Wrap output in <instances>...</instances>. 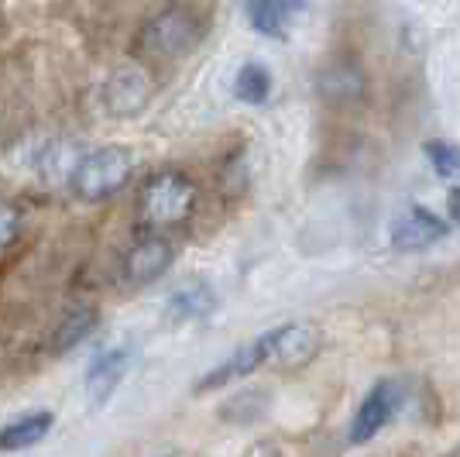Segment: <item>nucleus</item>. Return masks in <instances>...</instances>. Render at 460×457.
Wrapping results in <instances>:
<instances>
[{
  "mask_svg": "<svg viewBox=\"0 0 460 457\" xmlns=\"http://www.w3.org/2000/svg\"><path fill=\"white\" fill-rule=\"evenodd\" d=\"M196 210V186L190 175L162 169L145 179L137 196V220L148 230H165L186 224Z\"/></svg>",
  "mask_w": 460,
  "mask_h": 457,
  "instance_id": "nucleus-1",
  "label": "nucleus"
},
{
  "mask_svg": "<svg viewBox=\"0 0 460 457\" xmlns=\"http://www.w3.org/2000/svg\"><path fill=\"white\" fill-rule=\"evenodd\" d=\"M148 100H152V79L137 62L117 66L103 83V107H107V114L120 117V121L141 114L148 107Z\"/></svg>",
  "mask_w": 460,
  "mask_h": 457,
  "instance_id": "nucleus-4",
  "label": "nucleus"
},
{
  "mask_svg": "<svg viewBox=\"0 0 460 457\" xmlns=\"http://www.w3.org/2000/svg\"><path fill=\"white\" fill-rule=\"evenodd\" d=\"M447 210H450V217H454V224H460V186L447 193Z\"/></svg>",
  "mask_w": 460,
  "mask_h": 457,
  "instance_id": "nucleus-19",
  "label": "nucleus"
},
{
  "mask_svg": "<svg viewBox=\"0 0 460 457\" xmlns=\"http://www.w3.org/2000/svg\"><path fill=\"white\" fill-rule=\"evenodd\" d=\"M213 306H217V296L210 292V286L196 282V286L179 289L169 300V317L172 320H203L213 313Z\"/></svg>",
  "mask_w": 460,
  "mask_h": 457,
  "instance_id": "nucleus-15",
  "label": "nucleus"
},
{
  "mask_svg": "<svg viewBox=\"0 0 460 457\" xmlns=\"http://www.w3.org/2000/svg\"><path fill=\"white\" fill-rule=\"evenodd\" d=\"M175 262V245L165 234H148L124 255V279L131 286H152Z\"/></svg>",
  "mask_w": 460,
  "mask_h": 457,
  "instance_id": "nucleus-6",
  "label": "nucleus"
},
{
  "mask_svg": "<svg viewBox=\"0 0 460 457\" xmlns=\"http://www.w3.org/2000/svg\"><path fill=\"white\" fill-rule=\"evenodd\" d=\"M422 155H426V162L433 166V172H437L440 179L460 183V145L433 138V141H426V145H422Z\"/></svg>",
  "mask_w": 460,
  "mask_h": 457,
  "instance_id": "nucleus-17",
  "label": "nucleus"
},
{
  "mask_svg": "<svg viewBox=\"0 0 460 457\" xmlns=\"http://www.w3.org/2000/svg\"><path fill=\"white\" fill-rule=\"evenodd\" d=\"M203 39V21L192 14L186 4L162 7L158 14L141 24L137 31V52L145 58L158 62H172V58L190 56Z\"/></svg>",
  "mask_w": 460,
  "mask_h": 457,
  "instance_id": "nucleus-2",
  "label": "nucleus"
},
{
  "mask_svg": "<svg viewBox=\"0 0 460 457\" xmlns=\"http://www.w3.org/2000/svg\"><path fill=\"white\" fill-rule=\"evenodd\" d=\"M271 90H275V79H271L269 66L265 62H244L241 69H237V76H234V96L241 100V103H248V107H261V103H269Z\"/></svg>",
  "mask_w": 460,
  "mask_h": 457,
  "instance_id": "nucleus-13",
  "label": "nucleus"
},
{
  "mask_svg": "<svg viewBox=\"0 0 460 457\" xmlns=\"http://www.w3.org/2000/svg\"><path fill=\"white\" fill-rule=\"evenodd\" d=\"M447 237V224L426 207H409L392 220V248L395 251H422Z\"/></svg>",
  "mask_w": 460,
  "mask_h": 457,
  "instance_id": "nucleus-9",
  "label": "nucleus"
},
{
  "mask_svg": "<svg viewBox=\"0 0 460 457\" xmlns=\"http://www.w3.org/2000/svg\"><path fill=\"white\" fill-rule=\"evenodd\" d=\"M299 11V0H248L251 28L265 39H282L288 28V18Z\"/></svg>",
  "mask_w": 460,
  "mask_h": 457,
  "instance_id": "nucleus-12",
  "label": "nucleus"
},
{
  "mask_svg": "<svg viewBox=\"0 0 460 457\" xmlns=\"http://www.w3.org/2000/svg\"><path fill=\"white\" fill-rule=\"evenodd\" d=\"M21 234V213L14 203L0 200V251H7Z\"/></svg>",
  "mask_w": 460,
  "mask_h": 457,
  "instance_id": "nucleus-18",
  "label": "nucleus"
},
{
  "mask_svg": "<svg viewBox=\"0 0 460 457\" xmlns=\"http://www.w3.org/2000/svg\"><path fill=\"white\" fill-rule=\"evenodd\" d=\"M52 430V413H28L7 426H0V451H24L39 444Z\"/></svg>",
  "mask_w": 460,
  "mask_h": 457,
  "instance_id": "nucleus-14",
  "label": "nucleus"
},
{
  "mask_svg": "<svg viewBox=\"0 0 460 457\" xmlns=\"http://www.w3.org/2000/svg\"><path fill=\"white\" fill-rule=\"evenodd\" d=\"M447 457H460V447H457V451H454V454H447Z\"/></svg>",
  "mask_w": 460,
  "mask_h": 457,
  "instance_id": "nucleus-20",
  "label": "nucleus"
},
{
  "mask_svg": "<svg viewBox=\"0 0 460 457\" xmlns=\"http://www.w3.org/2000/svg\"><path fill=\"white\" fill-rule=\"evenodd\" d=\"M135 175V158L128 148L120 145H103L93 148L79 158L73 172H69V190L73 196L86 200V203H100V200H111L124 190Z\"/></svg>",
  "mask_w": 460,
  "mask_h": 457,
  "instance_id": "nucleus-3",
  "label": "nucleus"
},
{
  "mask_svg": "<svg viewBox=\"0 0 460 457\" xmlns=\"http://www.w3.org/2000/svg\"><path fill=\"white\" fill-rule=\"evenodd\" d=\"M261 364H269V341H265V334L254 337L251 344H244V347H237L224 364H217L210 375L196 385V392H210L217 385H227L230 379H241V375H248V372L261 368Z\"/></svg>",
  "mask_w": 460,
  "mask_h": 457,
  "instance_id": "nucleus-11",
  "label": "nucleus"
},
{
  "mask_svg": "<svg viewBox=\"0 0 460 457\" xmlns=\"http://www.w3.org/2000/svg\"><path fill=\"white\" fill-rule=\"evenodd\" d=\"M365 90L367 79L358 62H330L316 73V94L330 107H358Z\"/></svg>",
  "mask_w": 460,
  "mask_h": 457,
  "instance_id": "nucleus-7",
  "label": "nucleus"
},
{
  "mask_svg": "<svg viewBox=\"0 0 460 457\" xmlns=\"http://www.w3.org/2000/svg\"><path fill=\"white\" fill-rule=\"evenodd\" d=\"M265 341H269V364L292 372V368H303L316 358L323 334L313 324H282L269 330Z\"/></svg>",
  "mask_w": 460,
  "mask_h": 457,
  "instance_id": "nucleus-5",
  "label": "nucleus"
},
{
  "mask_svg": "<svg viewBox=\"0 0 460 457\" xmlns=\"http://www.w3.org/2000/svg\"><path fill=\"white\" fill-rule=\"evenodd\" d=\"M96 327V309L90 306H83V309H73V313H66L62 317V324L56 327V337H52V351L62 354V351H69V347H76L83 337H90Z\"/></svg>",
  "mask_w": 460,
  "mask_h": 457,
  "instance_id": "nucleus-16",
  "label": "nucleus"
},
{
  "mask_svg": "<svg viewBox=\"0 0 460 457\" xmlns=\"http://www.w3.org/2000/svg\"><path fill=\"white\" fill-rule=\"evenodd\" d=\"M395 409H399V385L395 381H378L365 396V402L358 406V413H354L350 444H367L388 419L395 417Z\"/></svg>",
  "mask_w": 460,
  "mask_h": 457,
  "instance_id": "nucleus-8",
  "label": "nucleus"
},
{
  "mask_svg": "<svg viewBox=\"0 0 460 457\" xmlns=\"http://www.w3.org/2000/svg\"><path fill=\"white\" fill-rule=\"evenodd\" d=\"M128 364H131V351L128 347H111V351H100L86 372V396L93 406H103L117 392V385L128 375Z\"/></svg>",
  "mask_w": 460,
  "mask_h": 457,
  "instance_id": "nucleus-10",
  "label": "nucleus"
}]
</instances>
